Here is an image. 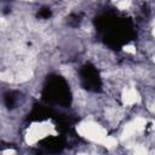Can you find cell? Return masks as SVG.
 <instances>
[{
    "label": "cell",
    "instance_id": "7a4b0ae2",
    "mask_svg": "<svg viewBox=\"0 0 155 155\" xmlns=\"http://www.w3.org/2000/svg\"><path fill=\"white\" fill-rule=\"evenodd\" d=\"M124 51L125 52H127V53H136V47L134 46H132V45H127V46H125L124 47Z\"/></svg>",
    "mask_w": 155,
    "mask_h": 155
},
{
    "label": "cell",
    "instance_id": "6da1fadb",
    "mask_svg": "<svg viewBox=\"0 0 155 155\" xmlns=\"http://www.w3.org/2000/svg\"><path fill=\"white\" fill-rule=\"evenodd\" d=\"M122 102L125 105H134V104H138L140 102V97L138 94V92L130 87V88H126L122 92Z\"/></svg>",
    "mask_w": 155,
    "mask_h": 155
},
{
    "label": "cell",
    "instance_id": "3957f363",
    "mask_svg": "<svg viewBox=\"0 0 155 155\" xmlns=\"http://www.w3.org/2000/svg\"><path fill=\"white\" fill-rule=\"evenodd\" d=\"M113 1H115V2H117V1H120V0H113Z\"/></svg>",
    "mask_w": 155,
    "mask_h": 155
}]
</instances>
